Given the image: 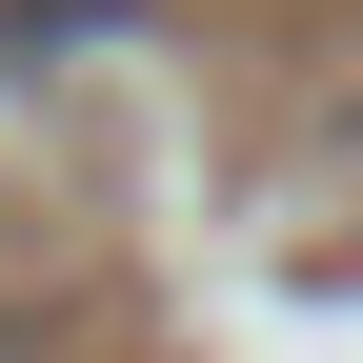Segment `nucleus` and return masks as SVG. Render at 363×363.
Here are the masks:
<instances>
[{
	"label": "nucleus",
	"instance_id": "f257e3e1",
	"mask_svg": "<svg viewBox=\"0 0 363 363\" xmlns=\"http://www.w3.org/2000/svg\"><path fill=\"white\" fill-rule=\"evenodd\" d=\"M0 363H21V323H0Z\"/></svg>",
	"mask_w": 363,
	"mask_h": 363
}]
</instances>
